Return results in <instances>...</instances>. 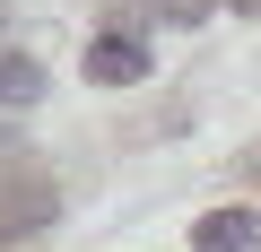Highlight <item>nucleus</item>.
I'll list each match as a JSON object with an SVG mask.
<instances>
[{
	"label": "nucleus",
	"instance_id": "f257e3e1",
	"mask_svg": "<svg viewBox=\"0 0 261 252\" xmlns=\"http://www.w3.org/2000/svg\"><path fill=\"white\" fill-rule=\"evenodd\" d=\"M192 252H261V209L252 200H226L192 226Z\"/></svg>",
	"mask_w": 261,
	"mask_h": 252
},
{
	"label": "nucleus",
	"instance_id": "f03ea898",
	"mask_svg": "<svg viewBox=\"0 0 261 252\" xmlns=\"http://www.w3.org/2000/svg\"><path fill=\"white\" fill-rule=\"evenodd\" d=\"M148 78V44L140 35H96L87 44V87H140Z\"/></svg>",
	"mask_w": 261,
	"mask_h": 252
},
{
	"label": "nucleus",
	"instance_id": "7ed1b4c3",
	"mask_svg": "<svg viewBox=\"0 0 261 252\" xmlns=\"http://www.w3.org/2000/svg\"><path fill=\"white\" fill-rule=\"evenodd\" d=\"M35 96H44V70L27 52H0V104H35Z\"/></svg>",
	"mask_w": 261,
	"mask_h": 252
},
{
	"label": "nucleus",
	"instance_id": "20e7f679",
	"mask_svg": "<svg viewBox=\"0 0 261 252\" xmlns=\"http://www.w3.org/2000/svg\"><path fill=\"white\" fill-rule=\"evenodd\" d=\"M157 18H166V26H192V18H209V0H166Z\"/></svg>",
	"mask_w": 261,
	"mask_h": 252
},
{
	"label": "nucleus",
	"instance_id": "39448f33",
	"mask_svg": "<svg viewBox=\"0 0 261 252\" xmlns=\"http://www.w3.org/2000/svg\"><path fill=\"white\" fill-rule=\"evenodd\" d=\"M235 9H244V18H261V0H235Z\"/></svg>",
	"mask_w": 261,
	"mask_h": 252
}]
</instances>
